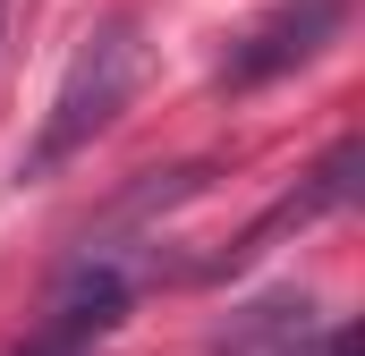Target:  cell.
Instances as JSON below:
<instances>
[{
    "mask_svg": "<svg viewBox=\"0 0 365 356\" xmlns=\"http://www.w3.org/2000/svg\"><path fill=\"white\" fill-rule=\"evenodd\" d=\"M0 43H9V0H0Z\"/></svg>",
    "mask_w": 365,
    "mask_h": 356,
    "instance_id": "5b68a950",
    "label": "cell"
},
{
    "mask_svg": "<svg viewBox=\"0 0 365 356\" xmlns=\"http://www.w3.org/2000/svg\"><path fill=\"white\" fill-rule=\"evenodd\" d=\"M136 85H145V26L136 17H102L86 43H77L60 93H51V119H43V136L26 153V178H51L60 162H77L93 136L136 102Z\"/></svg>",
    "mask_w": 365,
    "mask_h": 356,
    "instance_id": "6da1fadb",
    "label": "cell"
},
{
    "mask_svg": "<svg viewBox=\"0 0 365 356\" xmlns=\"http://www.w3.org/2000/svg\"><path fill=\"white\" fill-rule=\"evenodd\" d=\"M119 314H128V271L110 263V255H86V263H68V280L51 288V314L26 340V356H93V340L119 331Z\"/></svg>",
    "mask_w": 365,
    "mask_h": 356,
    "instance_id": "7a4b0ae2",
    "label": "cell"
},
{
    "mask_svg": "<svg viewBox=\"0 0 365 356\" xmlns=\"http://www.w3.org/2000/svg\"><path fill=\"white\" fill-rule=\"evenodd\" d=\"M340 17H349V0H280L264 26H247L238 43H230V60H221V85H264L280 68H297V60H314L331 34H340Z\"/></svg>",
    "mask_w": 365,
    "mask_h": 356,
    "instance_id": "3957f363",
    "label": "cell"
},
{
    "mask_svg": "<svg viewBox=\"0 0 365 356\" xmlns=\"http://www.w3.org/2000/svg\"><path fill=\"white\" fill-rule=\"evenodd\" d=\"M323 356H357V331H331V348Z\"/></svg>",
    "mask_w": 365,
    "mask_h": 356,
    "instance_id": "277c9868",
    "label": "cell"
}]
</instances>
